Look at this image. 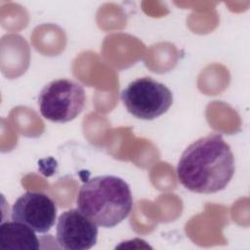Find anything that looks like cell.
Returning a JSON list of instances; mask_svg holds the SVG:
<instances>
[{
    "label": "cell",
    "mask_w": 250,
    "mask_h": 250,
    "mask_svg": "<svg viewBox=\"0 0 250 250\" xmlns=\"http://www.w3.org/2000/svg\"><path fill=\"white\" fill-rule=\"evenodd\" d=\"M11 217L13 221L26 225L35 232L46 233L55 225L57 205L43 192L26 191L15 201Z\"/></svg>",
    "instance_id": "obj_5"
},
{
    "label": "cell",
    "mask_w": 250,
    "mask_h": 250,
    "mask_svg": "<svg viewBox=\"0 0 250 250\" xmlns=\"http://www.w3.org/2000/svg\"><path fill=\"white\" fill-rule=\"evenodd\" d=\"M76 205L98 227L113 228L129 216L133 197L129 185L123 179L103 175L88 180L80 187Z\"/></svg>",
    "instance_id": "obj_2"
},
{
    "label": "cell",
    "mask_w": 250,
    "mask_h": 250,
    "mask_svg": "<svg viewBox=\"0 0 250 250\" xmlns=\"http://www.w3.org/2000/svg\"><path fill=\"white\" fill-rule=\"evenodd\" d=\"M85 103L84 88L70 79L49 82L38 96L41 115L55 123H65L76 118L83 110Z\"/></svg>",
    "instance_id": "obj_3"
},
{
    "label": "cell",
    "mask_w": 250,
    "mask_h": 250,
    "mask_svg": "<svg viewBox=\"0 0 250 250\" xmlns=\"http://www.w3.org/2000/svg\"><path fill=\"white\" fill-rule=\"evenodd\" d=\"M35 231L24 224L12 221L0 226V243L3 248L13 250H37L40 248Z\"/></svg>",
    "instance_id": "obj_7"
},
{
    "label": "cell",
    "mask_w": 250,
    "mask_h": 250,
    "mask_svg": "<svg viewBox=\"0 0 250 250\" xmlns=\"http://www.w3.org/2000/svg\"><path fill=\"white\" fill-rule=\"evenodd\" d=\"M120 99L130 114L143 120L159 117L173 104L170 89L151 77H141L130 82L122 90Z\"/></svg>",
    "instance_id": "obj_4"
},
{
    "label": "cell",
    "mask_w": 250,
    "mask_h": 250,
    "mask_svg": "<svg viewBox=\"0 0 250 250\" xmlns=\"http://www.w3.org/2000/svg\"><path fill=\"white\" fill-rule=\"evenodd\" d=\"M234 170L229 145L220 134H210L184 150L177 166V177L187 189L208 194L225 189Z\"/></svg>",
    "instance_id": "obj_1"
},
{
    "label": "cell",
    "mask_w": 250,
    "mask_h": 250,
    "mask_svg": "<svg viewBox=\"0 0 250 250\" xmlns=\"http://www.w3.org/2000/svg\"><path fill=\"white\" fill-rule=\"evenodd\" d=\"M98 238V226L78 209H70L58 219L57 240L67 250L92 248Z\"/></svg>",
    "instance_id": "obj_6"
}]
</instances>
